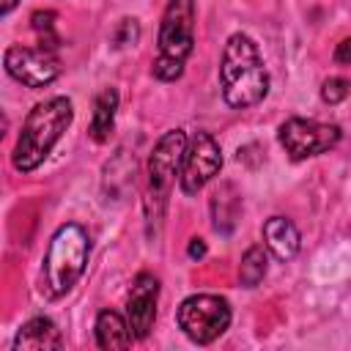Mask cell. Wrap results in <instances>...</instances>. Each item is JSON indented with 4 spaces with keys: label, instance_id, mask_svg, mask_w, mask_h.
Returning <instances> with one entry per match:
<instances>
[{
    "label": "cell",
    "instance_id": "6",
    "mask_svg": "<svg viewBox=\"0 0 351 351\" xmlns=\"http://www.w3.org/2000/svg\"><path fill=\"white\" fill-rule=\"evenodd\" d=\"M230 304L217 293H192L178 304V329L197 346L214 343L230 326Z\"/></svg>",
    "mask_w": 351,
    "mask_h": 351
},
{
    "label": "cell",
    "instance_id": "3",
    "mask_svg": "<svg viewBox=\"0 0 351 351\" xmlns=\"http://www.w3.org/2000/svg\"><path fill=\"white\" fill-rule=\"evenodd\" d=\"M88 258H90L88 230L77 222L60 225L49 239V247L44 252V266H41L47 296L49 299L66 296L80 282V277L85 274Z\"/></svg>",
    "mask_w": 351,
    "mask_h": 351
},
{
    "label": "cell",
    "instance_id": "4",
    "mask_svg": "<svg viewBox=\"0 0 351 351\" xmlns=\"http://www.w3.org/2000/svg\"><path fill=\"white\" fill-rule=\"evenodd\" d=\"M195 49V0H167L159 25V49L154 58V77L173 82L184 74L186 58Z\"/></svg>",
    "mask_w": 351,
    "mask_h": 351
},
{
    "label": "cell",
    "instance_id": "22",
    "mask_svg": "<svg viewBox=\"0 0 351 351\" xmlns=\"http://www.w3.org/2000/svg\"><path fill=\"white\" fill-rule=\"evenodd\" d=\"M16 3H19V0H3V3H0V14H3V16H5V14H11Z\"/></svg>",
    "mask_w": 351,
    "mask_h": 351
},
{
    "label": "cell",
    "instance_id": "5",
    "mask_svg": "<svg viewBox=\"0 0 351 351\" xmlns=\"http://www.w3.org/2000/svg\"><path fill=\"white\" fill-rule=\"evenodd\" d=\"M186 143L189 140H186L184 129H167L156 140L151 159H148V200H145L148 219H162L167 195L176 184V176L181 173Z\"/></svg>",
    "mask_w": 351,
    "mask_h": 351
},
{
    "label": "cell",
    "instance_id": "12",
    "mask_svg": "<svg viewBox=\"0 0 351 351\" xmlns=\"http://www.w3.org/2000/svg\"><path fill=\"white\" fill-rule=\"evenodd\" d=\"M263 241H266V250L277 261H291L302 247L296 225L291 219H285V217H269L263 222Z\"/></svg>",
    "mask_w": 351,
    "mask_h": 351
},
{
    "label": "cell",
    "instance_id": "7",
    "mask_svg": "<svg viewBox=\"0 0 351 351\" xmlns=\"http://www.w3.org/2000/svg\"><path fill=\"white\" fill-rule=\"evenodd\" d=\"M277 140L293 162L332 151L340 143V126L313 118H288L277 129Z\"/></svg>",
    "mask_w": 351,
    "mask_h": 351
},
{
    "label": "cell",
    "instance_id": "20",
    "mask_svg": "<svg viewBox=\"0 0 351 351\" xmlns=\"http://www.w3.org/2000/svg\"><path fill=\"white\" fill-rule=\"evenodd\" d=\"M335 63H351V36L348 38H343L337 47H335Z\"/></svg>",
    "mask_w": 351,
    "mask_h": 351
},
{
    "label": "cell",
    "instance_id": "2",
    "mask_svg": "<svg viewBox=\"0 0 351 351\" xmlns=\"http://www.w3.org/2000/svg\"><path fill=\"white\" fill-rule=\"evenodd\" d=\"M71 121H74V104L66 96H49L33 104L11 154L14 167L19 173H33L52 154V148L71 126Z\"/></svg>",
    "mask_w": 351,
    "mask_h": 351
},
{
    "label": "cell",
    "instance_id": "10",
    "mask_svg": "<svg viewBox=\"0 0 351 351\" xmlns=\"http://www.w3.org/2000/svg\"><path fill=\"white\" fill-rule=\"evenodd\" d=\"M156 302H159V280L151 271H140L126 296V321L134 340H143L151 335L156 321Z\"/></svg>",
    "mask_w": 351,
    "mask_h": 351
},
{
    "label": "cell",
    "instance_id": "11",
    "mask_svg": "<svg viewBox=\"0 0 351 351\" xmlns=\"http://www.w3.org/2000/svg\"><path fill=\"white\" fill-rule=\"evenodd\" d=\"M14 348H16V351H49V348H63V337H60V329L55 326L52 318L36 315V318L25 321V324L16 329Z\"/></svg>",
    "mask_w": 351,
    "mask_h": 351
},
{
    "label": "cell",
    "instance_id": "13",
    "mask_svg": "<svg viewBox=\"0 0 351 351\" xmlns=\"http://www.w3.org/2000/svg\"><path fill=\"white\" fill-rule=\"evenodd\" d=\"M93 332H96V346L104 348V351H115V348H129L134 335L129 329V321L115 313V310H101L96 315V324H93Z\"/></svg>",
    "mask_w": 351,
    "mask_h": 351
},
{
    "label": "cell",
    "instance_id": "8",
    "mask_svg": "<svg viewBox=\"0 0 351 351\" xmlns=\"http://www.w3.org/2000/svg\"><path fill=\"white\" fill-rule=\"evenodd\" d=\"M222 167V151L219 143L208 132H195L192 140L186 143L181 173H178V186L184 195H197Z\"/></svg>",
    "mask_w": 351,
    "mask_h": 351
},
{
    "label": "cell",
    "instance_id": "1",
    "mask_svg": "<svg viewBox=\"0 0 351 351\" xmlns=\"http://www.w3.org/2000/svg\"><path fill=\"white\" fill-rule=\"evenodd\" d=\"M219 88L222 99L233 110L255 107L269 93V71L258 52V44L247 33H233L225 41L219 58Z\"/></svg>",
    "mask_w": 351,
    "mask_h": 351
},
{
    "label": "cell",
    "instance_id": "19",
    "mask_svg": "<svg viewBox=\"0 0 351 351\" xmlns=\"http://www.w3.org/2000/svg\"><path fill=\"white\" fill-rule=\"evenodd\" d=\"M112 41H115V47H134L137 41H140V25H137V19H121L118 22V27H115V33H112Z\"/></svg>",
    "mask_w": 351,
    "mask_h": 351
},
{
    "label": "cell",
    "instance_id": "9",
    "mask_svg": "<svg viewBox=\"0 0 351 351\" xmlns=\"http://www.w3.org/2000/svg\"><path fill=\"white\" fill-rule=\"evenodd\" d=\"M5 71L22 82L25 88H47L58 80L60 74V60L55 52L44 49V47H22V44H11L3 55Z\"/></svg>",
    "mask_w": 351,
    "mask_h": 351
},
{
    "label": "cell",
    "instance_id": "21",
    "mask_svg": "<svg viewBox=\"0 0 351 351\" xmlns=\"http://www.w3.org/2000/svg\"><path fill=\"white\" fill-rule=\"evenodd\" d=\"M186 252H189V258H203V255H206V244H203V239H192Z\"/></svg>",
    "mask_w": 351,
    "mask_h": 351
},
{
    "label": "cell",
    "instance_id": "17",
    "mask_svg": "<svg viewBox=\"0 0 351 351\" xmlns=\"http://www.w3.org/2000/svg\"><path fill=\"white\" fill-rule=\"evenodd\" d=\"M58 14L55 11H33L30 16V25H33V33L38 38V47L49 49V52H58L60 49V36H58Z\"/></svg>",
    "mask_w": 351,
    "mask_h": 351
},
{
    "label": "cell",
    "instance_id": "18",
    "mask_svg": "<svg viewBox=\"0 0 351 351\" xmlns=\"http://www.w3.org/2000/svg\"><path fill=\"white\" fill-rule=\"evenodd\" d=\"M351 93V82L346 77H329L324 85H321V99L326 104H340L346 96Z\"/></svg>",
    "mask_w": 351,
    "mask_h": 351
},
{
    "label": "cell",
    "instance_id": "16",
    "mask_svg": "<svg viewBox=\"0 0 351 351\" xmlns=\"http://www.w3.org/2000/svg\"><path fill=\"white\" fill-rule=\"evenodd\" d=\"M269 271V255L261 244H252L244 255H241V263H239V280L244 288H255Z\"/></svg>",
    "mask_w": 351,
    "mask_h": 351
},
{
    "label": "cell",
    "instance_id": "14",
    "mask_svg": "<svg viewBox=\"0 0 351 351\" xmlns=\"http://www.w3.org/2000/svg\"><path fill=\"white\" fill-rule=\"evenodd\" d=\"M115 112H118V90L115 88H104L96 93L93 99V115H90V140L93 143H107L115 126Z\"/></svg>",
    "mask_w": 351,
    "mask_h": 351
},
{
    "label": "cell",
    "instance_id": "15",
    "mask_svg": "<svg viewBox=\"0 0 351 351\" xmlns=\"http://www.w3.org/2000/svg\"><path fill=\"white\" fill-rule=\"evenodd\" d=\"M239 208H241V197L236 192L233 184H222L214 195H211V217H214V230L228 236L236 225V217H239Z\"/></svg>",
    "mask_w": 351,
    "mask_h": 351
}]
</instances>
